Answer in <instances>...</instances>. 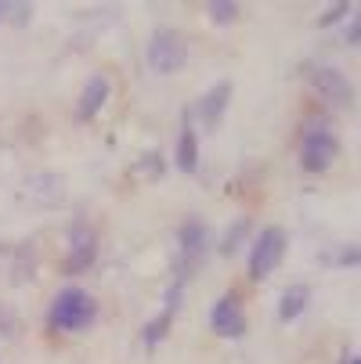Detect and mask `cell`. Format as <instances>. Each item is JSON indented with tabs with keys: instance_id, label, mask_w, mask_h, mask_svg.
Returning a JSON list of instances; mask_svg holds the SVG:
<instances>
[{
	"instance_id": "cell-13",
	"label": "cell",
	"mask_w": 361,
	"mask_h": 364,
	"mask_svg": "<svg viewBox=\"0 0 361 364\" xmlns=\"http://www.w3.org/2000/svg\"><path fill=\"white\" fill-rule=\"evenodd\" d=\"M307 303H311V292H307V285H289L286 296H282V303H278V318H282L286 325L296 321V318H303Z\"/></svg>"
},
{
	"instance_id": "cell-10",
	"label": "cell",
	"mask_w": 361,
	"mask_h": 364,
	"mask_svg": "<svg viewBox=\"0 0 361 364\" xmlns=\"http://www.w3.org/2000/svg\"><path fill=\"white\" fill-rule=\"evenodd\" d=\"M109 76H90L87 80V87H83V94H80V119H94L98 112H101V105L109 101Z\"/></svg>"
},
{
	"instance_id": "cell-1",
	"label": "cell",
	"mask_w": 361,
	"mask_h": 364,
	"mask_svg": "<svg viewBox=\"0 0 361 364\" xmlns=\"http://www.w3.org/2000/svg\"><path fill=\"white\" fill-rule=\"evenodd\" d=\"M98 318V303L83 289H66L55 303H51V325L58 332H80Z\"/></svg>"
},
{
	"instance_id": "cell-14",
	"label": "cell",
	"mask_w": 361,
	"mask_h": 364,
	"mask_svg": "<svg viewBox=\"0 0 361 364\" xmlns=\"http://www.w3.org/2000/svg\"><path fill=\"white\" fill-rule=\"evenodd\" d=\"M235 15H239L235 4H210V18H214V22H231Z\"/></svg>"
},
{
	"instance_id": "cell-9",
	"label": "cell",
	"mask_w": 361,
	"mask_h": 364,
	"mask_svg": "<svg viewBox=\"0 0 361 364\" xmlns=\"http://www.w3.org/2000/svg\"><path fill=\"white\" fill-rule=\"evenodd\" d=\"M228 101H231V83H228V80H221L214 90H206V94H202V101L195 105V116H199L206 127H214V123L224 116Z\"/></svg>"
},
{
	"instance_id": "cell-4",
	"label": "cell",
	"mask_w": 361,
	"mask_h": 364,
	"mask_svg": "<svg viewBox=\"0 0 361 364\" xmlns=\"http://www.w3.org/2000/svg\"><path fill=\"white\" fill-rule=\"evenodd\" d=\"M286 252V235L282 228H268L256 235L253 249H249V274L253 278H268L275 267H278V259Z\"/></svg>"
},
{
	"instance_id": "cell-8",
	"label": "cell",
	"mask_w": 361,
	"mask_h": 364,
	"mask_svg": "<svg viewBox=\"0 0 361 364\" xmlns=\"http://www.w3.org/2000/svg\"><path fill=\"white\" fill-rule=\"evenodd\" d=\"M315 87H318L322 97L333 101L336 109H347L350 101H354V87H350V80H347L340 69H318V73H315Z\"/></svg>"
},
{
	"instance_id": "cell-12",
	"label": "cell",
	"mask_w": 361,
	"mask_h": 364,
	"mask_svg": "<svg viewBox=\"0 0 361 364\" xmlns=\"http://www.w3.org/2000/svg\"><path fill=\"white\" fill-rule=\"evenodd\" d=\"M177 166H181V173H195V166H199V137H195L192 123H184L181 137H177Z\"/></svg>"
},
{
	"instance_id": "cell-2",
	"label": "cell",
	"mask_w": 361,
	"mask_h": 364,
	"mask_svg": "<svg viewBox=\"0 0 361 364\" xmlns=\"http://www.w3.org/2000/svg\"><path fill=\"white\" fill-rule=\"evenodd\" d=\"M184 62H188V43L177 29L163 26V29L152 33V40H148V65L156 73H177V69H184Z\"/></svg>"
},
{
	"instance_id": "cell-6",
	"label": "cell",
	"mask_w": 361,
	"mask_h": 364,
	"mask_svg": "<svg viewBox=\"0 0 361 364\" xmlns=\"http://www.w3.org/2000/svg\"><path fill=\"white\" fill-rule=\"evenodd\" d=\"M98 256V235L83 224L69 228V259H66V271H87Z\"/></svg>"
},
{
	"instance_id": "cell-5",
	"label": "cell",
	"mask_w": 361,
	"mask_h": 364,
	"mask_svg": "<svg viewBox=\"0 0 361 364\" xmlns=\"http://www.w3.org/2000/svg\"><path fill=\"white\" fill-rule=\"evenodd\" d=\"M210 328L217 336H228V339H239L246 332V314H242V306L235 296H221L210 310Z\"/></svg>"
},
{
	"instance_id": "cell-16",
	"label": "cell",
	"mask_w": 361,
	"mask_h": 364,
	"mask_svg": "<svg viewBox=\"0 0 361 364\" xmlns=\"http://www.w3.org/2000/svg\"><path fill=\"white\" fill-rule=\"evenodd\" d=\"M0 15H4V8H0Z\"/></svg>"
},
{
	"instance_id": "cell-3",
	"label": "cell",
	"mask_w": 361,
	"mask_h": 364,
	"mask_svg": "<svg viewBox=\"0 0 361 364\" xmlns=\"http://www.w3.org/2000/svg\"><path fill=\"white\" fill-rule=\"evenodd\" d=\"M333 159H336V134L329 127L315 123L300 141V166L307 173H325Z\"/></svg>"
},
{
	"instance_id": "cell-7",
	"label": "cell",
	"mask_w": 361,
	"mask_h": 364,
	"mask_svg": "<svg viewBox=\"0 0 361 364\" xmlns=\"http://www.w3.org/2000/svg\"><path fill=\"white\" fill-rule=\"evenodd\" d=\"M177 306H181V282H174V285H170L163 314H159V318H152V321L145 325V332H141V343H145V350H156V346L163 343V336L170 332V321H174V314H177Z\"/></svg>"
},
{
	"instance_id": "cell-15",
	"label": "cell",
	"mask_w": 361,
	"mask_h": 364,
	"mask_svg": "<svg viewBox=\"0 0 361 364\" xmlns=\"http://www.w3.org/2000/svg\"><path fill=\"white\" fill-rule=\"evenodd\" d=\"M347 364H357V360H347Z\"/></svg>"
},
{
	"instance_id": "cell-11",
	"label": "cell",
	"mask_w": 361,
	"mask_h": 364,
	"mask_svg": "<svg viewBox=\"0 0 361 364\" xmlns=\"http://www.w3.org/2000/svg\"><path fill=\"white\" fill-rule=\"evenodd\" d=\"M206 224L202 220H184L181 224V256L184 264H199V256L206 252Z\"/></svg>"
}]
</instances>
